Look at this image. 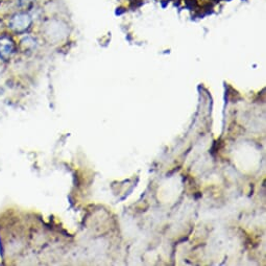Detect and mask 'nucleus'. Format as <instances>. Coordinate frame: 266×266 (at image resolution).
<instances>
[{"instance_id":"1","label":"nucleus","mask_w":266,"mask_h":266,"mask_svg":"<svg viewBox=\"0 0 266 266\" xmlns=\"http://www.w3.org/2000/svg\"><path fill=\"white\" fill-rule=\"evenodd\" d=\"M32 19L27 13H17L9 19L8 27L16 32H24L31 25Z\"/></svg>"},{"instance_id":"2","label":"nucleus","mask_w":266,"mask_h":266,"mask_svg":"<svg viewBox=\"0 0 266 266\" xmlns=\"http://www.w3.org/2000/svg\"><path fill=\"white\" fill-rule=\"evenodd\" d=\"M14 50V43L8 37L0 38V57L8 58Z\"/></svg>"},{"instance_id":"3","label":"nucleus","mask_w":266,"mask_h":266,"mask_svg":"<svg viewBox=\"0 0 266 266\" xmlns=\"http://www.w3.org/2000/svg\"><path fill=\"white\" fill-rule=\"evenodd\" d=\"M34 0H19V6L22 9H28L34 4Z\"/></svg>"}]
</instances>
